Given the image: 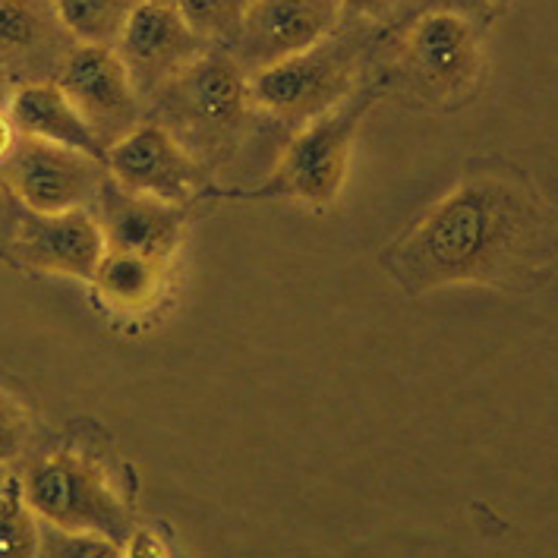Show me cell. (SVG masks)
I'll list each match as a JSON object with an SVG mask.
<instances>
[{
  "label": "cell",
  "instance_id": "1",
  "mask_svg": "<svg viewBox=\"0 0 558 558\" xmlns=\"http://www.w3.org/2000/svg\"><path fill=\"white\" fill-rule=\"evenodd\" d=\"M385 265L411 294L468 284L530 288L558 271V208L524 177L480 171L398 240Z\"/></svg>",
  "mask_w": 558,
  "mask_h": 558
},
{
  "label": "cell",
  "instance_id": "2",
  "mask_svg": "<svg viewBox=\"0 0 558 558\" xmlns=\"http://www.w3.org/2000/svg\"><path fill=\"white\" fill-rule=\"evenodd\" d=\"M250 73L236 63L234 54H199L183 66L151 101L158 114L186 151L199 161L231 146L250 105Z\"/></svg>",
  "mask_w": 558,
  "mask_h": 558
},
{
  "label": "cell",
  "instance_id": "3",
  "mask_svg": "<svg viewBox=\"0 0 558 558\" xmlns=\"http://www.w3.org/2000/svg\"><path fill=\"white\" fill-rule=\"evenodd\" d=\"M23 493L38 521L60 530L98 533L126 549L136 533L126 501L105 471L76 451H54L38 458L23 476Z\"/></svg>",
  "mask_w": 558,
  "mask_h": 558
},
{
  "label": "cell",
  "instance_id": "4",
  "mask_svg": "<svg viewBox=\"0 0 558 558\" xmlns=\"http://www.w3.org/2000/svg\"><path fill=\"white\" fill-rule=\"evenodd\" d=\"M376 92L344 98L331 111L300 126L291 146L278 158L275 171L268 174L263 186L243 193L246 199H294L303 206L328 208L348 177L351 165V146L356 126L369 111Z\"/></svg>",
  "mask_w": 558,
  "mask_h": 558
},
{
  "label": "cell",
  "instance_id": "5",
  "mask_svg": "<svg viewBox=\"0 0 558 558\" xmlns=\"http://www.w3.org/2000/svg\"><path fill=\"white\" fill-rule=\"evenodd\" d=\"M246 86L250 101L263 108L265 114L291 126H303L351 98L353 60L348 48L328 45L325 38L306 51L253 70Z\"/></svg>",
  "mask_w": 558,
  "mask_h": 558
},
{
  "label": "cell",
  "instance_id": "6",
  "mask_svg": "<svg viewBox=\"0 0 558 558\" xmlns=\"http://www.w3.org/2000/svg\"><path fill=\"white\" fill-rule=\"evenodd\" d=\"M0 177L26 211H66L95 203L108 168L105 158L80 148L20 136L0 161Z\"/></svg>",
  "mask_w": 558,
  "mask_h": 558
},
{
  "label": "cell",
  "instance_id": "7",
  "mask_svg": "<svg viewBox=\"0 0 558 558\" xmlns=\"http://www.w3.org/2000/svg\"><path fill=\"white\" fill-rule=\"evenodd\" d=\"M105 168L123 190L186 206L199 190L206 168L158 120H140L105 151Z\"/></svg>",
  "mask_w": 558,
  "mask_h": 558
},
{
  "label": "cell",
  "instance_id": "8",
  "mask_svg": "<svg viewBox=\"0 0 558 558\" xmlns=\"http://www.w3.org/2000/svg\"><path fill=\"white\" fill-rule=\"evenodd\" d=\"M54 83L66 92L105 148L143 118V98L111 45H73L54 73Z\"/></svg>",
  "mask_w": 558,
  "mask_h": 558
},
{
  "label": "cell",
  "instance_id": "9",
  "mask_svg": "<svg viewBox=\"0 0 558 558\" xmlns=\"http://www.w3.org/2000/svg\"><path fill=\"white\" fill-rule=\"evenodd\" d=\"M480 38L468 16L429 10L404 41V66L413 88L433 101L461 98L480 76Z\"/></svg>",
  "mask_w": 558,
  "mask_h": 558
},
{
  "label": "cell",
  "instance_id": "10",
  "mask_svg": "<svg viewBox=\"0 0 558 558\" xmlns=\"http://www.w3.org/2000/svg\"><path fill=\"white\" fill-rule=\"evenodd\" d=\"M114 48L140 98H155L183 66L203 54V38L190 29L177 3L136 0Z\"/></svg>",
  "mask_w": 558,
  "mask_h": 558
},
{
  "label": "cell",
  "instance_id": "11",
  "mask_svg": "<svg viewBox=\"0 0 558 558\" xmlns=\"http://www.w3.org/2000/svg\"><path fill=\"white\" fill-rule=\"evenodd\" d=\"M105 253V234L88 208L66 211H26L10 240L13 263L70 281H92Z\"/></svg>",
  "mask_w": 558,
  "mask_h": 558
},
{
  "label": "cell",
  "instance_id": "12",
  "mask_svg": "<svg viewBox=\"0 0 558 558\" xmlns=\"http://www.w3.org/2000/svg\"><path fill=\"white\" fill-rule=\"evenodd\" d=\"M338 10V0H253L231 38L236 63L253 73L319 45L335 29Z\"/></svg>",
  "mask_w": 558,
  "mask_h": 558
},
{
  "label": "cell",
  "instance_id": "13",
  "mask_svg": "<svg viewBox=\"0 0 558 558\" xmlns=\"http://www.w3.org/2000/svg\"><path fill=\"white\" fill-rule=\"evenodd\" d=\"M95 203L105 246L146 253L165 263L177 253L183 236V206L123 190L111 174L101 183Z\"/></svg>",
  "mask_w": 558,
  "mask_h": 558
},
{
  "label": "cell",
  "instance_id": "14",
  "mask_svg": "<svg viewBox=\"0 0 558 558\" xmlns=\"http://www.w3.org/2000/svg\"><path fill=\"white\" fill-rule=\"evenodd\" d=\"M7 114L23 136L80 148V151H88L95 158H105V151H108L54 80L20 83L10 92Z\"/></svg>",
  "mask_w": 558,
  "mask_h": 558
},
{
  "label": "cell",
  "instance_id": "15",
  "mask_svg": "<svg viewBox=\"0 0 558 558\" xmlns=\"http://www.w3.org/2000/svg\"><path fill=\"white\" fill-rule=\"evenodd\" d=\"M66 29L60 26L51 0H0V66L26 70L38 80V66L58 70L63 60L51 51L60 48Z\"/></svg>",
  "mask_w": 558,
  "mask_h": 558
},
{
  "label": "cell",
  "instance_id": "16",
  "mask_svg": "<svg viewBox=\"0 0 558 558\" xmlns=\"http://www.w3.org/2000/svg\"><path fill=\"white\" fill-rule=\"evenodd\" d=\"M165 259H155L133 250L105 246L101 259L92 271V288L108 306L120 313H143L155 306L165 291Z\"/></svg>",
  "mask_w": 558,
  "mask_h": 558
},
{
  "label": "cell",
  "instance_id": "17",
  "mask_svg": "<svg viewBox=\"0 0 558 558\" xmlns=\"http://www.w3.org/2000/svg\"><path fill=\"white\" fill-rule=\"evenodd\" d=\"M73 45H118L136 0H51Z\"/></svg>",
  "mask_w": 558,
  "mask_h": 558
},
{
  "label": "cell",
  "instance_id": "18",
  "mask_svg": "<svg viewBox=\"0 0 558 558\" xmlns=\"http://www.w3.org/2000/svg\"><path fill=\"white\" fill-rule=\"evenodd\" d=\"M0 556H38V524L20 476L0 493Z\"/></svg>",
  "mask_w": 558,
  "mask_h": 558
},
{
  "label": "cell",
  "instance_id": "19",
  "mask_svg": "<svg viewBox=\"0 0 558 558\" xmlns=\"http://www.w3.org/2000/svg\"><path fill=\"white\" fill-rule=\"evenodd\" d=\"M253 0H177L180 16L199 38H234Z\"/></svg>",
  "mask_w": 558,
  "mask_h": 558
},
{
  "label": "cell",
  "instance_id": "20",
  "mask_svg": "<svg viewBox=\"0 0 558 558\" xmlns=\"http://www.w3.org/2000/svg\"><path fill=\"white\" fill-rule=\"evenodd\" d=\"M51 533L38 527V556H120L118 543L98 536V533H83V530H60L51 527Z\"/></svg>",
  "mask_w": 558,
  "mask_h": 558
},
{
  "label": "cell",
  "instance_id": "21",
  "mask_svg": "<svg viewBox=\"0 0 558 558\" xmlns=\"http://www.w3.org/2000/svg\"><path fill=\"white\" fill-rule=\"evenodd\" d=\"M26 436H29V416L10 395L0 391V464H10L20 454Z\"/></svg>",
  "mask_w": 558,
  "mask_h": 558
},
{
  "label": "cell",
  "instance_id": "22",
  "mask_svg": "<svg viewBox=\"0 0 558 558\" xmlns=\"http://www.w3.org/2000/svg\"><path fill=\"white\" fill-rule=\"evenodd\" d=\"M429 3H433V10H454L471 20V16L486 13L496 0H429Z\"/></svg>",
  "mask_w": 558,
  "mask_h": 558
},
{
  "label": "cell",
  "instance_id": "23",
  "mask_svg": "<svg viewBox=\"0 0 558 558\" xmlns=\"http://www.w3.org/2000/svg\"><path fill=\"white\" fill-rule=\"evenodd\" d=\"M348 13H353V16H385L398 0H338Z\"/></svg>",
  "mask_w": 558,
  "mask_h": 558
},
{
  "label": "cell",
  "instance_id": "24",
  "mask_svg": "<svg viewBox=\"0 0 558 558\" xmlns=\"http://www.w3.org/2000/svg\"><path fill=\"white\" fill-rule=\"evenodd\" d=\"M16 143V126H13V120L7 111H0V161L10 155V148Z\"/></svg>",
  "mask_w": 558,
  "mask_h": 558
},
{
  "label": "cell",
  "instance_id": "25",
  "mask_svg": "<svg viewBox=\"0 0 558 558\" xmlns=\"http://www.w3.org/2000/svg\"><path fill=\"white\" fill-rule=\"evenodd\" d=\"M3 76H7V70L0 66V98H7V101H10V88H7V80H3Z\"/></svg>",
  "mask_w": 558,
  "mask_h": 558
},
{
  "label": "cell",
  "instance_id": "26",
  "mask_svg": "<svg viewBox=\"0 0 558 558\" xmlns=\"http://www.w3.org/2000/svg\"><path fill=\"white\" fill-rule=\"evenodd\" d=\"M10 476H13V473L7 471V464H0V493L7 489V483H10Z\"/></svg>",
  "mask_w": 558,
  "mask_h": 558
},
{
  "label": "cell",
  "instance_id": "27",
  "mask_svg": "<svg viewBox=\"0 0 558 558\" xmlns=\"http://www.w3.org/2000/svg\"><path fill=\"white\" fill-rule=\"evenodd\" d=\"M158 3H177V0H158Z\"/></svg>",
  "mask_w": 558,
  "mask_h": 558
}]
</instances>
